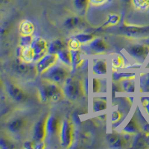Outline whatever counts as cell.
<instances>
[{"label": "cell", "instance_id": "1", "mask_svg": "<svg viewBox=\"0 0 149 149\" xmlns=\"http://www.w3.org/2000/svg\"><path fill=\"white\" fill-rule=\"evenodd\" d=\"M40 98L43 102H58L62 98L63 93L57 84L54 82H50L46 84H43L39 89Z\"/></svg>", "mask_w": 149, "mask_h": 149}, {"label": "cell", "instance_id": "2", "mask_svg": "<svg viewBox=\"0 0 149 149\" xmlns=\"http://www.w3.org/2000/svg\"><path fill=\"white\" fill-rule=\"evenodd\" d=\"M67 70L60 66H52L44 72V77L52 82L56 84L63 83L68 78Z\"/></svg>", "mask_w": 149, "mask_h": 149}, {"label": "cell", "instance_id": "3", "mask_svg": "<svg viewBox=\"0 0 149 149\" xmlns=\"http://www.w3.org/2000/svg\"><path fill=\"white\" fill-rule=\"evenodd\" d=\"M81 86L78 79L74 78H68L65 81L63 93L69 98L74 100L81 95Z\"/></svg>", "mask_w": 149, "mask_h": 149}, {"label": "cell", "instance_id": "4", "mask_svg": "<svg viewBox=\"0 0 149 149\" xmlns=\"http://www.w3.org/2000/svg\"><path fill=\"white\" fill-rule=\"evenodd\" d=\"M60 139L61 144L64 148H69L72 142V126L67 119H64L62 122L60 128Z\"/></svg>", "mask_w": 149, "mask_h": 149}, {"label": "cell", "instance_id": "5", "mask_svg": "<svg viewBox=\"0 0 149 149\" xmlns=\"http://www.w3.org/2000/svg\"><path fill=\"white\" fill-rule=\"evenodd\" d=\"M11 68L15 74L23 78H32L33 76H35L36 73H37L36 67L30 66L25 61L14 62L12 64Z\"/></svg>", "mask_w": 149, "mask_h": 149}, {"label": "cell", "instance_id": "6", "mask_svg": "<svg viewBox=\"0 0 149 149\" xmlns=\"http://www.w3.org/2000/svg\"><path fill=\"white\" fill-rule=\"evenodd\" d=\"M46 121L41 119L36 123L34 128L33 140H34V148H42L43 147V140L46 137Z\"/></svg>", "mask_w": 149, "mask_h": 149}, {"label": "cell", "instance_id": "7", "mask_svg": "<svg viewBox=\"0 0 149 149\" xmlns=\"http://www.w3.org/2000/svg\"><path fill=\"white\" fill-rule=\"evenodd\" d=\"M30 46L31 47L33 52H34V61L40 59L42 56L44 55L45 52L47 49V43H46V40L39 36L33 37L32 42H31Z\"/></svg>", "mask_w": 149, "mask_h": 149}, {"label": "cell", "instance_id": "8", "mask_svg": "<svg viewBox=\"0 0 149 149\" xmlns=\"http://www.w3.org/2000/svg\"><path fill=\"white\" fill-rule=\"evenodd\" d=\"M7 91L10 98L17 102H24L27 100L28 95L25 91L14 83L7 84Z\"/></svg>", "mask_w": 149, "mask_h": 149}, {"label": "cell", "instance_id": "9", "mask_svg": "<svg viewBox=\"0 0 149 149\" xmlns=\"http://www.w3.org/2000/svg\"><path fill=\"white\" fill-rule=\"evenodd\" d=\"M57 58H58L57 54H49V53L42 56L36 65L37 73H39V74L44 73L46 70H49V68L55 63Z\"/></svg>", "mask_w": 149, "mask_h": 149}, {"label": "cell", "instance_id": "10", "mask_svg": "<svg viewBox=\"0 0 149 149\" xmlns=\"http://www.w3.org/2000/svg\"><path fill=\"white\" fill-rule=\"evenodd\" d=\"M61 125L59 119L54 116H49L46 121V137L50 139L60 132Z\"/></svg>", "mask_w": 149, "mask_h": 149}, {"label": "cell", "instance_id": "11", "mask_svg": "<svg viewBox=\"0 0 149 149\" xmlns=\"http://www.w3.org/2000/svg\"><path fill=\"white\" fill-rule=\"evenodd\" d=\"M108 46L104 40L98 38L91 40L86 48V52L91 54H98L107 51Z\"/></svg>", "mask_w": 149, "mask_h": 149}, {"label": "cell", "instance_id": "12", "mask_svg": "<svg viewBox=\"0 0 149 149\" xmlns=\"http://www.w3.org/2000/svg\"><path fill=\"white\" fill-rule=\"evenodd\" d=\"M127 52L134 58L138 61H143L146 59L149 53V46L146 45L136 44L130 46L127 49Z\"/></svg>", "mask_w": 149, "mask_h": 149}, {"label": "cell", "instance_id": "13", "mask_svg": "<svg viewBox=\"0 0 149 149\" xmlns=\"http://www.w3.org/2000/svg\"><path fill=\"white\" fill-rule=\"evenodd\" d=\"M27 119L24 117H17L7 124V130L11 134H19L26 127Z\"/></svg>", "mask_w": 149, "mask_h": 149}, {"label": "cell", "instance_id": "14", "mask_svg": "<svg viewBox=\"0 0 149 149\" xmlns=\"http://www.w3.org/2000/svg\"><path fill=\"white\" fill-rule=\"evenodd\" d=\"M19 58L22 59V61H25L26 63H29L31 61H34V52L32 49L29 46L26 47H19Z\"/></svg>", "mask_w": 149, "mask_h": 149}, {"label": "cell", "instance_id": "15", "mask_svg": "<svg viewBox=\"0 0 149 149\" xmlns=\"http://www.w3.org/2000/svg\"><path fill=\"white\" fill-rule=\"evenodd\" d=\"M65 48V43L63 40H55L52 41L49 43V47L48 49V52L49 54H57L59 51H61V49H63Z\"/></svg>", "mask_w": 149, "mask_h": 149}, {"label": "cell", "instance_id": "16", "mask_svg": "<svg viewBox=\"0 0 149 149\" xmlns=\"http://www.w3.org/2000/svg\"><path fill=\"white\" fill-rule=\"evenodd\" d=\"M34 30V26L33 23L29 20H24L20 23L19 31L21 35H31Z\"/></svg>", "mask_w": 149, "mask_h": 149}, {"label": "cell", "instance_id": "17", "mask_svg": "<svg viewBox=\"0 0 149 149\" xmlns=\"http://www.w3.org/2000/svg\"><path fill=\"white\" fill-rule=\"evenodd\" d=\"M58 58L60 61L64 64L70 66L72 63V57H71V52L70 51L67 50L64 48V49H61V51H59L57 54Z\"/></svg>", "mask_w": 149, "mask_h": 149}, {"label": "cell", "instance_id": "18", "mask_svg": "<svg viewBox=\"0 0 149 149\" xmlns=\"http://www.w3.org/2000/svg\"><path fill=\"white\" fill-rule=\"evenodd\" d=\"M93 72L96 74H107V63L104 60H98L93 65Z\"/></svg>", "mask_w": 149, "mask_h": 149}, {"label": "cell", "instance_id": "19", "mask_svg": "<svg viewBox=\"0 0 149 149\" xmlns=\"http://www.w3.org/2000/svg\"><path fill=\"white\" fill-rule=\"evenodd\" d=\"M139 130V127L137 122L134 119H131L124 128V131L128 134H135Z\"/></svg>", "mask_w": 149, "mask_h": 149}, {"label": "cell", "instance_id": "20", "mask_svg": "<svg viewBox=\"0 0 149 149\" xmlns=\"http://www.w3.org/2000/svg\"><path fill=\"white\" fill-rule=\"evenodd\" d=\"M71 57H72V66L73 70H75L77 66L79 65L80 61H81V53L77 49H72Z\"/></svg>", "mask_w": 149, "mask_h": 149}, {"label": "cell", "instance_id": "21", "mask_svg": "<svg viewBox=\"0 0 149 149\" xmlns=\"http://www.w3.org/2000/svg\"><path fill=\"white\" fill-rule=\"evenodd\" d=\"M131 3L137 10H145L149 8V0H132Z\"/></svg>", "mask_w": 149, "mask_h": 149}, {"label": "cell", "instance_id": "22", "mask_svg": "<svg viewBox=\"0 0 149 149\" xmlns=\"http://www.w3.org/2000/svg\"><path fill=\"white\" fill-rule=\"evenodd\" d=\"M79 23L80 19L78 17H72L66 19V20L64 22V26L67 29H72L76 27L77 26H78Z\"/></svg>", "mask_w": 149, "mask_h": 149}, {"label": "cell", "instance_id": "23", "mask_svg": "<svg viewBox=\"0 0 149 149\" xmlns=\"http://www.w3.org/2000/svg\"><path fill=\"white\" fill-rule=\"evenodd\" d=\"M140 89L142 91L149 92V74L140 77Z\"/></svg>", "mask_w": 149, "mask_h": 149}, {"label": "cell", "instance_id": "24", "mask_svg": "<svg viewBox=\"0 0 149 149\" xmlns=\"http://www.w3.org/2000/svg\"><path fill=\"white\" fill-rule=\"evenodd\" d=\"M122 88L125 90L126 92H130L132 93L134 92L135 90V84L131 80L128 79V78H125L122 81Z\"/></svg>", "mask_w": 149, "mask_h": 149}, {"label": "cell", "instance_id": "25", "mask_svg": "<svg viewBox=\"0 0 149 149\" xmlns=\"http://www.w3.org/2000/svg\"><path fill=\"white\" fill-rule=\"evenodd\" d=\"M93 36L92 34H77L74 36L73 38L76 39L80 43H84V42H87L89 41H91L93 40Z\"/></svg>", "mask_w": 149, "mask_h": 149}, {"label": "cell", "instance_id": "26", "mask_svg": "<svg viewBox=\"0 0 149 149\" xmlns=\"http://www.w3.org/2000/svg\"><path fill=\"white\" fill-rule=\"evenodd\" d=\"M122 31L125 33L127 35L129 36H134L137 35L139 33L142 31V29H139V28H135V27H125V29H122Z\"/></svg>", "mask_w": 149, "mask_h": 149}, {"label": "cell", "instance_id": "27", "mask_svg": "<svg viewBox=\"0 0 149 149\" xmlns=\"http://www.w3.org/2000/svg\"><path fill=\"white\" fill-rule=\"evenodd\" d=\"M90 0H73L74 7L78 10H84L88 5Z\"/></svg>", "mask_w": 149, "mask_h": 149}, {"label": "cell", "instance_id": "28", "mask_svg": "<svg viewBox=\"0 0 149 149\" xmlns=\"http://www.w3.org/2000/svg\"><path fill=\"white\" fill-rule=\"evenodd\" d=\"M32 40L33 37L31 35L22 36L20 39V46L21 47H26V46H31Z\"/></svg>", "mask_w": 149, "mask_h": 149}, {"label": "cell", "instance_id": "29", "mask_svg": "<svg viewBox=\"0 0 149 149\" xmlns=\"http://www.w3.org/2000/svg\"><path fill=\"white\" fill-rule=\"evenodd\" d=\"M12 148H14V146L12 144V142L9 139L2 137V136L0 137V148L8 149Z\"/></svg>", "mask_w": 149, "mask_h": 149}, {"label": "cell", "instance_id": "30", "mask_svg": "<svg viewBox=\"0 0 149 149\" xmlns=\"http://www.w3.org/2000/svg\"><path fill=\"white\" fill-rule=\"evenodd\" d=\"M107 107V105L105 102H103L102 100H95L94 102V104H93V108H94V111H100V110H104Z\"/></svg>", "mask_w": 149, "mask_h": 149}, {"label": "cell", "instance_id": "31", "mask_svg": "<svg viewBox=\"0 0 149 149\" xmlns=\"http://www.w3.org/2000/svg\"><path fill=\"white\" fill-rule=\"evenodd\" d=\"M125 144V141L124 140L123 138L119 137L118 139L116 141L115 143L111 145V148H120L123 147Z\"/></svg>", "mask_w": 149, "mask_h": 149}, {"label": "cell", "instance_id": "32", "mask_svg": "<svg viewBox=\"0 0 149 149\" xmlns=\"http://www.w3.org/2000/svg\"><path fill=\"white\" fill-rule=\"evenodd\" d=\"M119 20V16L117 14H111L109 16L108 20H107V23L110 24V25H114L116 24Z\"/></svg>", "mask_w": 149, "mask_h": 149}, {"label": "cell", "instance_id": "33", "mask_svg": "<svg viewBox=\"0 0 149 149\" xmlns=\"http://www.w3.org/2000/svg\"><path fill=\"white\" fill-rule=\"evenodd\" d=\"M132 74H125V73H118V72H114L113 74V78L115 81H117V80H120L121 78H125L127 77L130 76Z\"/></svg>", "mask_w": 149, "mask_h": 149}, {"label": "cell", "instance_id": "34", "mask_svg": "<svg viewBox=\"0 0 149 149\" xmlns=\"http://www.w3.org/2000/svg\"><path fill=\"white\" fill-rule=\"evenodd\" d=\"M112 64L116 67H119L122 65V60L120 56H116L112 59Z\"/></svg>", "mask_w": 149, "mask_h": 149}, {"label": "cell", "instance_id": "35", "mask_svg": "<svg viewBox=\"0 0 149 149\" xmlns=\"http://www.w3.org/2000/svg\"><path fill=\"white\" fill-rule=\"evenodd\" d=\"M80 46V42L76 39L73 38L70 42V46L72 49H78Z\"/></svg>", "mask_w": 149, "mask_h": 149}, {"label": "cell", "instance_id": "36", "mask_svg": "<svg viewBox=\"0 0 149 149\" xmlns=\"http://www.w3.org/2000/svg\"><path fill=\"white\" fill-rule=\"evenodd\" d=\"M119 136L117 135H115V134H110L107 137V141H108L109 143H110L111 145H113V143H115L116 141L118 139Z\"/></svg>", "mask_w": 149, "mask_h": 149}, {"label": "cell", "instance_id": "37", "mask_svg": "<svg viewBox=\"0 0 149 149\" xmlns=\"http://www.w3.org/2000/svg\"><path fill=\"white\" fill-rule=\"evenodd\" d=\"M108 0H90V2L94 5H101L107 2Z\"/></svg>", "mask_w": 149, "mask_h": 149}, {"label": "cell", "instance_id": "38", "mask_svg": "<svg viewBox=\"0 0 149 149\" xmlns=\"http://www.w3.org/2000/svg\"><path fill=\"white\" fill-rule=\"evenodd\" d=\"M99 90V82L97 79L94 78L93 80V91L97 92Z\"/></svg>", "mask_w": 149, "mask_h": 149}, {"label": "cell", "instance_id": "39", "mask_svg": "<svg viewBox=\"0 0 149 149\" xmlns=\"http://www.w3.org/2000/svg\"><path fill=\"white\" fill-rule=\"evenodd\" d=\"M142 104L149 115V98H145V100L142 101Z\"/></svg>", "mask_w": 149, "mask_h": 149}, {"label": "cell", "instance_id": "40", "mask_svg": "<svg viewBox=\"0 0 149 149\" xmlns=\"http://www.w3.org/2000/svg\"><path fill=\"white\" fill-rule=\"evenodd\" d=\"M4 90V85L3 83H2V79L0 78V92H2Z\"/></svg>", "mask_w": 149, "mask_h": 149}, {"label": "cell", "instance_id": "41", "mask_svg": "<svg viewBox=\"0 0 149 149\" xmlns=\"http://www.w3.org/2000/svg\"><path fill=\"white\" fill-rule=\"evenodd\" d=\"M10 0H0V4H3V3H6V2H9Z\"/></svg>", "mask_w": 149, "mask_h": 149}, {"label": "cell", "instance_id": "42", "mask_svg": "<svg viewBox=\"0 0 149 149\" xmlns=\"http://www.w3.org/2000/svg\"><path fill=\"white\" fill-rule=\"evenodd\" d=\"M131 1L132 0H123V2H126V3H130V2H131Z\"/></svg>", "mask_w": 149, "mask_h": 149}, {"label": "cell", "instance_id": "43", "mask_svg": "<svg viewBox=\"0 0 149 149\" xmlns=\"http://www.w3.org/2000/svg\"><path fill=\"white\" fill-rule=\"evenodd\" d=\"M146 143L149 145V136L147 137V139H146Z\"/></svg>", "mask_w": 149, "mask_h": 149}]
</instances>
